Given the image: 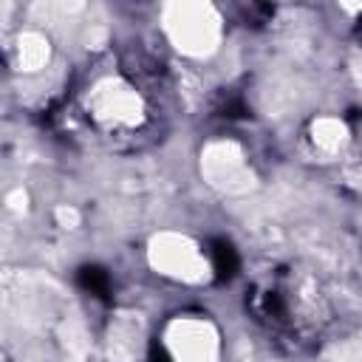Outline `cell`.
<instances>
[{
    "label": "cell",
    "mask_w": 362,
    "mask_h": 362,
    "mask_svg": "<svg viewBox=\"0 0 362 362\" xmlns=\"http://www.w3.org/2000/svg\"><path fill=\"white\" fill-rule=\"evenodd\" d=\"M209 260H212V272L218 280H232L238 274V266H240V257L235 252V246L229 240H212L209 243Z\"/></svg>",
    "instance_id": "obj_1"
},
{
    "label": "cell",
    "mask_w": 362,
    "mask_h": 362,
    "mask_svg": "<svg viewBox=\"0 0 362 362\" xmlns=\"http://www.w3.org/2000/svg\"><path fill=\"white\" fill-rule=\"evenodd\" d=\"M76 283H79L82 291H88V294H93L99 300H107V294H110V277L99 266H82L76 272Z\"/></svg>",
    "instance_id": "obj_2"
},
{
    "label": "cell",
    "mask_w": 362,
    "mask_h": 362,
    "mask_svg": "<svg viewBox=\"0 0 362 362\" xmlns=\"http://www.w3.org/2000/svg\"><path fill=\"white\" fill-rule=\"evenodd\" d=\"M150 362H173V359L167 356V351H164L158 342H153V345H150Z\"/></svg>",
    "instance_id": "obj_3"
}]
</instances>
